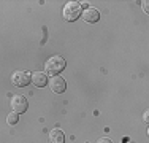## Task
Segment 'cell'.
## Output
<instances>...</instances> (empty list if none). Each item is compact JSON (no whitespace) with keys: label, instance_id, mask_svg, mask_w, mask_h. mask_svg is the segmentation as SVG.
Here are the masks:
<instances>
[{"label":"cell","instance_id":"7","mask_svg":"<svg viewBox=\"0 0 149 143\" xmlns=\"http://www.w3.org/2000/svg\"><path fill=\"white\" fill-rule=\"evenodd\" d=\"M30 80H32V83L35 86H38V88H43V86H46V83H48L46 73H43V72H33V73L30 75Z\"/></svg>","mask_w":149,"mask_h":143},{"label":"cell","instance_id":"9","mask_svg":"<svg viewBox=\"0 0 149 143\" xmlns=\"http://www.w3.org/2000/svg\"><path fill=\"white\" fill-rule=\"evenodd\" d=\"M17 121H19V118H17V113H10V114H8V118H6V123H8L10 126L16 124Z\"/></svg>","mask_w":149,"mask_h":143},{"label":"cell","instance_id":"4","mask_svg":"<svg viewBox=\"0 0 149 143\" xmlns=\"http://www.w3.org/2000/svg\"><path fill=\"white\" fill-rule=\"evenodd\" d=\"M11 107H13V111L15 113H24L27 110V100L24 95H15V97L11 99Z\"/></svg>","mask_w":149,"mask_h":143},{"label":"cell","instance_id":"1","mask_svg":"<svg viewBox=\"0 0 149 143\" xmlns=\"http://www.w3.org/2000/svg\"><path fill=\"white\" fill-rule=\"evenodd\" d=\"M65 65H67V62H65L63 57L52 56V57H49V59L46 60L45 70H46V73H48V75H54V76H57L60 72L65 69Z\"/></svg>","mask_w":149,"mask_h":143},{"label":"cell","instance_id":"11","mask_svg":"<svg viewBox=\"0 0 149 143\" xmlns=\"http://www.w3.org/2000/svg\"><path fill=\"white\" fill-rule=\"evenodd\" d=\"M143 10H144V11H148V2H143Z\"/></svg>","mask_w":149,"mask_h":143},{"label":"cell","instance_id":"8","mask_svg":"<svg viewBox=\"0 0 149 143\" xmlns=\"http://www.w3.org/2000/svg\"><path fill=\"white\" fill-rule=\"evenodd\" d=\"M49 142L51 143H65V135H63V132L60 129H54L49 134Z\"/></svg>","mask_w":149,"mask_h":143},{"label":"cell","instance_id":"5","mask_svg":"<svg viewBox=\"0 0 149 143\" xmlns=\"http://www.w3.org/2000/svg\"><path fill=\"white\" fill-rule=\"evenodd\" d=\"M67 84H65V80H63L62 76H52L51 78V89L52 92H56V94H62L63 91H65Z\"/></svg>","mask_w":149,"mask_h":143},{"label":"cell","instance_id":"3","mask_svg":"<svg viewBox=\"0 0 149 143\" xmlns=\"http://www.w3.org/2000/svg\"><path fill=\"white\" fill-rule=\"evenodd\" d=\"M11 81L15 86H17V88H24V86H27L32 81L30 73L29 72H24V70H17L11 75Z\"/></svg>","mask_w":149,"mask_h":143},{"label":"cell","instance_id":"10","mask_svg":"<svg viewBox=\"0 0 149 143\" xmlns=\"http://www.w3.org/2000/svg\"><path fill=\"white\" fill-rule=\"evenodd\" d=\"M97 143H111V140H108V138H100Z\"/></svg>","mask_w":149,"mask_h":143},{"label":"cell","instance_id":"2","mask_svg":"<svg viewBox=\"0 0 149 143\" xmlns=\"http://www.w3.org/2000/svg\"><path fill=\"white\" fill-rule=\"evenodd\" d=\"M62 16H63V19L68 21V22L76 21L78 18L81 16V3H78V2H68L65 6H63Z\"/></svg>","mask_w":149,"mask_h":143},{"label":"cell","instance_id":"6","mask_svg":"<svg viewBox=\"0 0 149 143\" xmlns=\"http://www.w3.org/2000/svg\"><path fill=\"white\" fill-rule=\"evenodd\" d=\"M83 18H84V21L86 22H97L98 19H100V13H98V10L97 8H92V6H87L86 10H84V13H83Z\"/></svg>","mask_w":149,"mask_h":143}]
</instances>
